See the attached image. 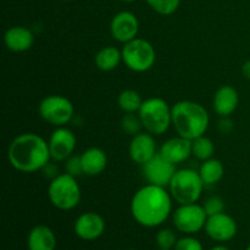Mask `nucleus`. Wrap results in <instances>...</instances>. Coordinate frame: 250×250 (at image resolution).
<instances>
[{
  "label": "nucleus",
  "mask_w": 250,
  "mask_h": 250,
  "mask_svg": "<svg viewBox=\"0 0 250 250\" xmlns=\"http://www.w3.org/2000/svg\"><path fill=\"white\" fill-rule=\"evenodd\" d=\"M199 175L205 186L216 185L222 180L225 175L224 164L214 158L203 161L199 168Z\"/></svg>",
  "instance_id": "nucleus-22"
},
{
  "label": "nucleus",
  "mask_w": 250,
  "mask_h": 250,
  "mask_svg": "<svg viewBox=\"0 0 250 250\" xmlns=\"http://www.w3.org/2000/svg\"><path fill=\"white\" fill-rule=\"evenodd\" d=\"M175 250H203V246L198 239L193 237H185V238L178 239Z\"/></svg>",
  "instance_id": "nucleus-30"
},
{
  "label": "nucleus",
  "mask_w": 250,
  "mask_h": 250,
  "mask_svg": "<svg viewBox=\"0 0 250 250\" xmlns=\"http://www.w3.org/2000/svg\"><path fill=\"white\" fill-rule=\"evenodd\" d=\"M122 1H125V2H133V1H136V0H122Z\"/></svg>",
  "instance_id": "nucleus-34"
},
{
  "label": "nucleus",
  "mask_w": 250,
  "mask_h": 250,
  "mask_svg": "<svg viewBox=\"0 0 250 250\" xmlns=\"http://www.w3.org/2000/svg\"><path fill=\"white\" fill-rule=\"evenodd\" d=\"M139 31V22L136 15L129 11H121L115 15L110 23V32L115 41L120 43H128L137 38Z\"/></svg>",
  "instance_id": "nucleus-12"
},
{
  "label": "nucleus",
  "mask_w": 250,
  "mask_h": 250,
  "mask_svg": "<svg viewBox=\"0 0 250 250\" xmlns=\"http://www.w3.org/2000/svg\"><path fill=\"white\" fill-rule=\"evenodd\" d=\"M172 197L164 187L146 185L134 193L131 202L133 219L144 227H156L168 219Z\"/></svg>",
  "instance_id": "nucleus-1"
},
{
  "label": "nucleus",
  "mask_w": 250,
  "mask_h": 250,
  "mask_svg": "<svg viewBox=\"0 0 250 250\" xmlns=\"http://www.w3.org/2000/svg\"><path fill=\"white\" fill-rule=\"evenodd\" d=\"M155 12L163 16H170L178 10L181 0H146Z\"/></svg>",
  "instance_id": "nucleus-25"
},
{
  "label": "nucleus",
  "mask_w": 250,
  "mask_h": 250,
  "mask_svg": "<svg viewBox=\"0 0 250 250\" xmlns=\"http://www.w3.org/2000/svg\"><path fill=\"white\" fill-rule=\"evenodd\" d=\"M131 250H136V249H131Z\"/></svg>",
  "instance_id": "nucleus-38"
},
{
  "label": "nucleus",
  "mask_w": 250,
  "mask_h": 250,
  "mask_svg": "<svg viewBox=\"0 0 250 250\" xmlns=\"http://www.w3.org/2000/svg\"><path fill=\"white\" fill-rule=\"evenodd\" d=\"M121 127L127 134L136 136V134L141 133L139 131L143 127V124H142L139 115H136V112H134V114H126L122 117Z\"/></svg>",
  "instance_id": "nucleus-26"
},
{
  "label": "nucleus",
  "mask_w": 250,
  "mask_h": 250,
  "mask_svg": "<svg viewBox=\"0 0 250 250\" xmlns=\"http://www.w3.org/2000/svg\"><path fill=\"white\" fill-rule=\"evenodd\" d=\"M48 197L54 207L67 211L80 204L82 193L76 177L65 172L51 180L48 187Z\"/></svg>",
  "instance_id": "nucleus-6"
},
{
  "label": "nucleus",
  "mask_w": 250,
  "mask_h": 250,
  "mask_svg": "<svg viewBox=\"0 0 250 250\" xmlns=\"http://www.w3.org/2000/svg\"><path fill=\"white\" fill-rule=\"evenodd\" d=\"M210 250H229V249L227 248V247H224V246H216Z\"/></svg>",
  "instance_id": "nucleus-33"
},
{
  "label": "nucleus",
  "mask_w": 250,
  "mask_h": 250,
  "mask_svg": "<svg viewBox=\"0 0 250 250\" xmlns=\"http://www.w3.org/2000/svg\"><path fill=\"white\" fill-rule=\"evenodd\" d=\"M122 61V51L116 46H104L97 53L94 58L95 66L100 71L109 72L115 70Z\"/></svg>",
  "instance_id": "nucleus-21"
},
{
  "label": "nucleus",
  "mask_w": 250,
  "mask_h": 250,
  "mask_svg": "<svg viewBox=\"0 0 250 250\" xmlns=\"http://www.w3.org/2000/svg\"><path fill=\"white\" fill-rule=\"evenodd\" d=\"M232 127H233L232 126V121L227 119V117H224V120L220 122V129H221L222 133H229L232 129Z\"/></svg>",
  "instance_id": "nucleus-31"
},
{
  "label": "nucleus",
  "mask_w": 250,
  "mask_h": 250,
  "mask_svg": "<svg viewBox=\"0 0 250 250\" xmlns=\"http://www.w3.org/2000/svg\"><path fill=\"white\" fill-rule=\"evenodd\" d=\"M239 104L238 92L231 85H222L214 95V110L219 116L229 117Z\"/></svg>",
  "instance_id": "nucleus-18"
},
{
  "label": "nucleus",
  "mask_w": 250,
  "mask_h": 250,
  "mask_svg": "<svg viewBox=\"0 0 250 250\" xmlns=\"http://www.w3.org/2000/svg\"><path fill=\"white\" fill-rule=\"evenodd\" d=\"M142 103H143V100H142L139 93L133 89L122 90L117 98V104H119L120 109L126 114L138 112L142 106Z\"/></svg>",
  "instance_id": "nucleus-23"
},
{
  "label": "nucleus",
  "mask_w": 250,
  "mask_h": 250,
  "mask_svg": "<svg viewBox=\"0 0 250 250\" xmlns=\"http://www.w3.org/2000/svg\"><path fill=\"white\" fill-rule=\"evenodd\" d=\"M203 208H204V210H205V212H207L208 217L214 216V215H217V214H221V212H224L225 203H224V200H222L220 197H211L204 203Z\"/></svg>",
  "instance_id": "nucleus-28"
},
{
  "label": "nucleus",
  "mask_w": 250,
  "mask_h": 250,
  "mask_svg": "<svg viewBox=\"0 0 250 250\" xmlns=\"http://www.w3.org/2000/svg\"><path fill=\"white\" fill-rule=\"evenodd\" d=\"M160 250H170V249H160Z\"/></svg>",
  "instance_id": "nucleus-37"
},
{
  "label": "nucleus",
  "mask_w": 250,
  "mask_h": 250,
  "mask_svg": "<svg viewBox=\"0 0 250 250\" xmlns=\"http://www.w3.org/2000/svg\"><path fill=\"white\" fill-rule=\"evenodd\" d=\"M63 1H71V0H63Z\"/></svg>",
  "instance_id": "nucleus-35"
},
{
  "label": "nucleus",
  "mask_w": 250,
  "mask_h": 250,
  "mask_svg": "<svg viewBox=\"0 0 250 250\" xmlns=\"http://www.w3.org/2000/svg\"><path fill=\"white\" fill-rule=\"evenodd\" d=\"M143 166V176L149 185L159 186V187H168L171 180L176 173V165L166 160L160 153Z\"/></svg>",
  "instance_id": "nucleus-10"
},
{
  "label": "nucleus",
  "mask_w": 250,
  "mask_h": 250,
  "mask_svg": "<svg viewBox=\"0 0 250 250\" xmlns=\"http://www.w3.org/2000/svg\"><path fill=\"white\" fill-rule=\"evenodd\" d=\"M65 171L68 175L77 178L78 176L83 175L82 163H81V156L71 155L67 160L65 161Z\"/></svg>",
  "instance_id": "nucleus-29"
},
{
  "label": "nucleus",
  "mask_w": 250,
  "mask_h": 250,
  "mask_svg": "<svg viewBox=\"0 0 250 250\" xmlns=\"http://www.w3.org/2000/svg\"><path fill=\"white\" fill-rule=\"evenodd\" d=\"M215 153V146L212 141L208 137L200 136L192 141V155L199 160H209Z\"/></svg>",
  "instance_id": "nucleus-24"
},
{
  "label": "nucleus",
  "mask_w": 250,
  "mask_h": 250,
  "mask_svg": "<svg viewBox=\"0 0 250 250\" xmlns=\"http://www.w3.org/2000/svg\"><path fill=\"white\" fill-rule=\"evenodd\" d=\"M207 220L208 215L204 208L197 203L180 205L173 212V225L182 233H197L204 229Z\"/></svg>",
  "instance_id": "nucleus-9"
},
{
  "label": "nucleus",
  "mask_w": 250,
  "mask_h": 250,
  "mask_svg": "<svg viewBox=\"0 0 250 250\" xmlns=\"http://www.w3.org/2000/svg\"><path fill=\"white\" fill-rule=\"evenodd\" d=\"M247 250H250V246L248 247V248H247Z\"/></svg>",
  "instance_id": "nucleus-36"
},
{
  "label": "nucleus",
  "mask_w": 250,
  "mask_h": 250,
  "mask_svg": "<svg viewBox=\"0 0 250 250\" xmlns=\"http://www.w3.org/2000/svg\"><path fill=\"white\" fill-rule=\"evenodd\" d=\"M129 156L139 165H144L156 155V143L151 133H138L129 144Z\"/></svg>",
  "instance_id": "nucleus-15"
},
{
  "label": "nucleus",
  "mask_w": 250,
  "mask_h": 250,
  "mask_svg": "<svg viewBox=\"0 0 250 250\" xmlns=\"http://www.w3.org/2000/svg\"><path fill=\"white\" fill-rule=\"evenodd\" d=\"M49 150L54 161H66L71 155L77 144V138L71 129L66 127H58L49 138Z\"/></svg>",
  "instance_id": "nucleus-11"
},
{
  "label": "nucleus",
  "mask_w": 250,
  "mask_h": 250,
  "mask_svg": "<svg viewBox=\"0 0 250 250\" xmlns=\"http://www.w3.org/2000/svg\"><path fill=\"white\" fill-rule=\"evenodd\" d=\"M39 115L48 124L56 127H62L72 120L75 107L71 100L62 95H48L38 106Z\"/></svg>",
  "instance_id": "nucleus-8"
},
{
  "label": "nucleus",
  "mask_w": 250,
  "mask_h": 250,
  "mask_svg": "<svg viewBox=\"0 0 250 250\" xmlns=\"http://www.w3.org/2000/svg\"><path fill=\"white\" fill-rule=\"evenodd\" d=\"M204 229L208 236L216 242H229L237 234L236 221L225 212L208 217Z\"/></svg>",
  "instance_id": "nucleus-13"
},
{
  "label": "nucleus",
  "mask_w": 250,
  "mask_h": 250,
  "mask_svg": "<svg viewBox=\"0 0 250 250\" xmlns=\"http://www.w3.org/2000/svg\"><path fill=\"white\" fill-rule=\"evenodd\" d=\"M242 73H243V76L247 80L250 81V60L246 61L243 63V66H242Z\"/></svg>",
  "instance_id": "nucleus-32"
},
{
  "label": "nucleus",
  "mask_w": 250,
  "mask_h": 250,
  "mask_svg": "<svg viewBox=\"0 0 250 250\" xmlns=\"http://www.w3.org/2000/svg\"><path fill=\"white\" fill-rule=\"evenodd\" d=\"M122 62L133 72H146L156 61V51L150 42L134 38L122 48Z\"/></svg>",
  "instance_id": "nucleus-7"
},
{
  "label": "nucleus",
  "mask_w": 250,
  "mask_h": 250,
  "mask_svg": "<svg viewBox=\"0 0 250 250\" xmlns=\"http://www.w3.org/2000/svg\"><path fill=\"white\" fill-rule=\"evenodd\" d=\"M105 231V221L97 212H84L75 222V233L84 241L98 239Z\"/></svg>",
  "instance_id": "nucleus-14"
},
{
  "label": "nucleus",
  "mask_w": 250,
  "mask_h": 250,
  "mask_svg": "<svg viewBox=\"0 0 250 250\" xmlns=\"http://www.w3.org/2000/svg\"><path fill=\"white\" fill-rule=\"evenodd\" d=\"M4 43L6 48L14 53H24L33 46L34 34L27 27H11L5 32Z\"/></svg>",
  "instance_id": "nucleus-17"
},
{
  "label": "nucleus",
  "mask_w": 250,
  "mask_h": 250,
  "mask_svg": "<svg viewBox=\"0 0 250 250\" xmlns=\"http://www.w3.org/2000/svg\"><path fill=\"white\" fill-rule=\"evenodd\" d=\"M27 246L28 250H54L56 247L55 234L48 226L39 225L29 232Z\"/></svg>",
  "instance_id": "nucleus-20"
},
{
  "label": "nucleus",
  "mask_w": 250,
  "mask_h": 250,
  "mask_svg": "<svg viewBox=\"0 0 250 250\" xmlns=\"http://www.w3.org/2000/svg\"><path fill=\"white\" fill-rule=\"evenodd\" d=\"M138 115L144 128L153 136H161L172 125V107L161 98L143 100Z\"/></svg>",
  "instance_id": "nucleus-4"
},
{
  "label": "nucleus",
  "mask_w": 250,
  "mask_h": 250,
  "mask_svg": "<svg viewBox=\"0 0 250 250\" xmlns=\"http://www.w3.org/2000/svg\"><path fill=\"white\" fill-rule=\"evenodd\" d=\"M81 163H82L83 175L98 176L106 168L107 155L103 149L93 146L87 149L81 154Z\"/></svg>",
  "instance_id": "nucleus-19"
},
{
  "label": "nucleus",
  "mask_w": 250,
  "mask_h": 250,
  "mask_svg": "<svg viewBox=\"0 0 250 250\" xmlns=\"http://www.w3.org/2000/svg\"><path fill=\"white\" fill-rule=\"evenodd\" d=\"M159 153L170 163L182 164L192 155V141L178 136L164 142Z\"/></svg>",
  "instance_id": "nucleus-16"
},
{
  "label": "nucleus",
  "mask_w": 250,
  "mask_h": 250,
  "mask_svg": "<svg viewBox=\"0 0 250 250\" xmlns=\"http://www.w3.org/2000/svg\"><path fill=\"white\" fill-rule=\"evenodd\" d=\"M156 243L160 249H172L177 243V236L170 229H163L156 234Z\"/></svg>",
  "instance_id": "nucleus-27"
},
{
  "label": "nucleus",
  "mask_w": 250,
  "mask_h": 250,
  "mask_svg": "<svg viewBox=\"0 0 250 250\" xmlns=\"http://www.w3.org/2000/svg\"><path fill=\"white\" fill-rule=\"evenodd\" d=\"M205 185L199 172L190 168H182L176 171L171 180L170 194L180 205L197 203L202 197Z\"/></svg>",
  "instance_id": "nucleus-5"
},
{
  "label": "nucleus",
  "mask_w": 250,
  "mask_h": 250,
  "mask_svg": "<svg viewBox=\"0 0 250 250\" xmlns=\"http://www.w3.org/2000/svg\"><path fill=\"white\" fill-rule=\"evenodd\" d=\"M210 117L199 103L181 100L172 106V125L178 136L189 141L204 136L209 128Z\"/></svg>",
  "instance_id": "nucleus-3"
},
{
  "label": "nucleus",
  "mask_w": 250,
  "mask_h": 250,
  "mask_svg": "<svg viewBox=\"0 0 250 250\" xmlns=\"http://www.w3.org/2000/svg\"><path fill=\"white\" fill-rule=\"evenodd\" d=\"M7 159L15 170L32 173L43 170L51 156L48 142L39 134L22 133L15 137L10 143Z\"/></svg>",
  "instance_id": "nucleus-2"
}]
</instances>
